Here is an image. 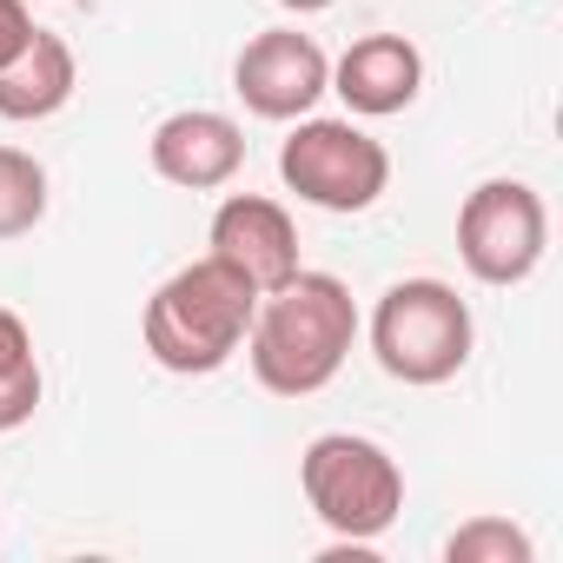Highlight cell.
Masks as SVG:
<instances>
[{
    "mask_svg": "<svg viewBox=\"0 0 563 563\" xmlns=\"http://www.w3.org/2000/svg\"><path fill=\"white\" fill-rule=\"evenodd\" d=\"M358 332L372 339L378 372L411 391L451 385L477 352V319L444 278H398V286H385L372 306V325H358Z\"/></svg>",
    "mask_w": 563,
    "mask_h": 563,
    "instance_id": "3",
    "label": "cell"
},
{
    "mask_svg": "<svg viewBox=\"0 0 563 563\" xmlns=\"http://www.w3.org/2000/svg\"><path fill=\"white\" fill-rule=\"evenodd\" d=\"M537 543L510 517H471L444 537V563H530Z\"/></svg>",
    "mask_w": 563,
    "mask_h": 563,
    "instance_id": "13",
    "label": "cell"
},
{
    "mask_svg": "<svg viewBox=\"0 0 563 563\" xmlns=\"http://www.w3.org/2000/svg\"><path fill=\"white\" fill-rule=\"evenodd\" d=\"M41 398H47L41 358H21V365H8V372H0V438H8V431H21V424H34Z\"/></svg>",
    "mask_w": 563,
    "mask_h": 563,
    "instance_id": "14",
    "label": "cell"
},
{
    "mask_svg": "<svg viewBox=\"0 0 563 563\" xmlns=\"http://www.w3.org/2000/svg\"><path fill=\"white\" fill-rule=\"evenodd\" d=\"M550 252V206L530 179H484L457 206V258L477 286H523Z\"/></svg>",
    "mask_w": 563,
    "mask_h": 563,
    "instance_id": "6",
    "label": "cell"
},
{
    "mask_svg": "<svg viewBox=\"0 0 563 563\" xmlns=\"http://www.w3.org/2000/svg\"><path fill=\"white\" fill-rule=\"evenodd\" d=\"M358 325L365 319H358V299L345 278L299 265L286 286L258 292V312H252V332L239 352L272 398H312L345 372Z\"/></svg>",
    "mask_w": 563,
    "mask_h": 563,
    "instance_id": "1",
    "label": "cell"
},
{
    "mask_svg": "<svg viewBox=\"0 0 563 563\" xmlns=\"http://www.w3.org/2000/svg\"><path fill=\"white\" fill-rule=\"evenodd\" d=\"M21 358H34V332H27V319H21V312L0 306V372L21 365Z\"/></svg>",
    "mask_w": 563,
    "mask_h": 563,
    "instance_id": "16",
    "label": "cell"
},
{
    "mask_svg": "<svg viewBox=\"0 0 563 563\" xmlns=\"http://www.w3.org/2000/svg\"><path fill=\"white\" fill-rule=\"evenodd\" d=\"M299 490L312 504V517L352 550V556H372V543L398 523L405 510V471L398 457L378 444V438H358V431H325L306 444L299 457Z\"/></svg>",
    "mask_w": 563,
    "mask_h": 563,
    "instance_id": "4",
    "label": "cell"
},
{
    "mask_svg": "<svg viewBox=\"0 0 563 563\" xmlns=\"http://www.w3.org/2000/svg\"><path fill=\"white\" fill-rule=\"evenodd\" d=\"M80 87V60L60 34H34L8 67H0V120H14V126H41L54 120Z\"/></svg>",
    "mask_w": 563,
    "mask_h": 563,
    "instance_id": "11",
    "label": "cell"
},
{
    "mask_svg": "<svg viewBox=\"0 0 563 563\" xmlns=\"http://www.w3.org/2000/svg\"><path fill=\"white\" fill-rule=\"evenodd\" d=\"M34 34H41V27H34V14H27V0H0V67H8Z\"/></svg>",
    "mask_w": 563,
    "mask_h": 563,
    "instance_id": "15",
    "label": "cell"
},
{
    "mask_svg": "<svg viewBox=\"0 0 563 563\" xmlns=\"http://www.w3.org/2000/svg\"><path fill=\"white\" fill-rule=\"evenodd\" d=\"M252 312H258V292L225 265V258H192L179 265L173 278H159L146 312H140V339H146V358L173 378H212L239 358L245 332H252Z\"/></svg>",
    "mask_w": 563,
    "mask_h": 563,
    "instance_id": "2",
    "label": "cell"
},
{
    "mask_svg": "<svg viewBox=\"0 0 563 563\" xmlns=\"http://www.w3.org/2000/svg\"><path fill=\"white\" fill-rule=\"evenodd\" d=\"M332 93L352 120H391L424 93V54L405 34H358L332 60Z\"/></svg>",
    "mask_w": 563,
    "mask_h": 563,
    "instance_id": "10",
    "label": "cell"
},
{
    "mask_svg": "<svg viewBox=\"0 0 563 563\" xmlns=\"http://www.w3.org/2000/svg\"><path fill=\"white\" fill-rule=\"evenodd\" d=\"M146 159L179 192H225L245 173V126L219 107H179L153 126Z\"/></svg>",
    "mask_w": 563,
    "mask_h": 563,
    "instance_id": "9",
    "label": "cell"
},
{
    "mask_svg": "<svg viewBox=\"0 0 563 563\" xmlns=\"http://www.w3.org/2000/svg\"><path fill=\"white\" fill-rule=\"evenodd\" d=\"M47 219V166L27 146H0V239H27Z\"/></svg>",
    "mask_w": 563,
    "mask_h": 563,
    "instance_id": "12",
    "label": "cell"
},
{
    "mask_svg": "<svg viewBox=\"0 0 563 563\" xmlns=\"http://www.w3.org/2000/svg\"><path fill=\"white\" fill-rule=\"evenodd\" d=\"M206 252L225 258L252 292H272L299 272V225L265 192H225L212 225H206Z\"/></svg>",
    "mask_w": 563,
    "mask_h": 563,
    "instance_id": "8",
    "label": "cell"
},
{
    "mask_svg": "<svg viewBox=\"0 0 563 563\" xmlns=\"http://www.w3.org/2000/svg\"><path fill=\"white\" fill-rule=\"evenodd\" d=\"M278 179H286V192H299V206L372 212L391 186V153L352 113L345 120L306 113V120H292L286 146H278Z\"/></svg>",
    "mask_w": 563,
    "mask_h": 563,
    "instance_id": "5",
    "label": "cell"
},
{
    "mask_svg": "<svg viewBox=\"0 0 563 563\" xmlns=\"http://www.w3.org/2000/svg\"><path fill=\"white\" fill-rule=\"evenodd\" d=\"M286 14H325V8H339V0H278Z\"/></svg>",
    "mask_w": 563,
    "mask_h": 563,
    "instance_id": "17",
    "label": "cell"
},
{
    "mask_svg": "<svg viewBox=\"0 0 563 563\" xmlns=\"http://www.w3.org/2000/svg\"><path fill=\"white\" fill-rule=\"evenodd\" d=\"M232 93L252 120H278V126H292L306 120L325 93H332V54L299 34V27H265L239 47L232 60Z\"/></svg>",
    "mask_w": 563,
    "mask_h": 563,
    "instance_id": "7",
    "label": "cell"
}]
</instances>
